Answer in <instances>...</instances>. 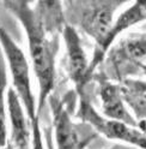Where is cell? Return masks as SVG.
<instances>
[{
  "instance_id": "cell-1",
  "label": "cell",
  "mask_w": 146,
  "mask_h": 149,
  "mask_svg": "<svg viewBox=\"0 0 146 149\" xmlns=\"http://www.w3.org/2000/svg\"><path fill=\"white\" fill-rule=\"evenodd\" d=\"M4 6L23 26L28 40L32 70L39 83L37 114L41 116L43 107L55 87V61L59 51V36L49 37L35 7L25 0H6Z\"/></svg>"
},
{
  "instance_id": "cell-2",
  "label": "cell",
  "mask_w": 146,
  "mask_h": 149,
  "mask_svg": "<svg viewBox=\"0 0 146 149\" xmlns=\"http://www.w3.org/2000/svg\"><path fill=\"white\" fill-rule=\"evenodd\" d=\"M122 4V0H87L66 1L62 7L66 23L92 37L98 46L112 28L115 12Z\"/></svg>"
},
{
  "instance_id": "cell-3",
  "label": "cell",
  "mask_w": 146,
  "mask_h": 149,
  "mask_svg": "<svg viewBox=\"0 0 146 149\" xmlns=\"http://www.w3.org/2000/svg\"><path fill=\"white\" fill-rule=\"evenodd\" d=\"M0 47L10 69L12 88L19 97L29 120L32 122L37 116V102L31 88L29 63L22 48L3 26H0Z\"/></svg>"
},
{
  "instance_id": "cell-4",
  "label": "cell",
  "mask_w": 146,
  "mask_h": 149,
  "mask_svg": "<svg viewBox=\"0 0 146 149\" xmlns=\"http://www.w3.org/2000/svg\"><path fill=\"white\" fill-rule=\"evenodd\" d=\"M48 104L52 113V130L55 149H84L97 137V132L86 123L73 122L65 102L50 95Z\"/></svg>"
},
{
  "instance_id": "cell-5",
  "label": "cell",
  "mask_w": 146,
  "mask_h": 149,
  "mask_svg": "<svg viewBox=\"0 0 146 149\" xmlns=\"http://www.w3.org/2000/svg\"><path fill=\"white\" fill-rule=\"evenodd\" d=\"M79 107L77 117L83 123L89 124L97 134L114 141H120L123 144L134 147L136 149H146V131L117 120H112L99 114L95 109L85 94L79 95Z\"/></svg>"
},
{
  "instance_id": "cell-6",
  "label": "cell",
  "mask_w": 146,
  "mask_h": 149,
  "mask_svg": "<svg viewBox=\"0 0 146 149\" xmlns=\"http://www.w3.org/2000/svg\"><path fill=\"white\" fill-rule=\"evenodd\" d=\"M146 58V33L132 34L117 41L109 49L102 64V71L110 81L121 82L138 69V65Z\"/></svg>"
},
{
  "instance_id": "cell-7",
  "label": "cell",
  "mask_w": 146,
  "mask_h": 149,
  "mask_svg": "<svg viewBox=\"0 0 146 149\" xmlns=\"http://www.w3.org/2000/svg\"><path fill=\"white\" fill-rule=\"evenodd\" d=\"M145 21H146V0H144V1H141V0L135 1L115 18V21L112 28L109 29L108 34L105 35L104 40L98 46H95V51L92 54V58L90 60V66H89L90 79H92V76L99 68V65L103 63L107 53L114 46V42H116L117 37L126 30H128L129 28Z\"/></svg>"
},
{
  "instance_id": "cell-8",
  "label": "cell",
  "mask_w": 146,
  "mask_h": 149,
  "mask_svg": "<svg viewBox=\"0 0 146 149\" xmlns=\"http://www.w3.org/2000/svg\"><path fill=\"white\" fill-rule=\"evenodd\" d=\"M62 39L66 47V72L70 81L74 84L78 95L84 93V88L91 81L89 77L90 60L84 51L78 30L68 24L62 30Z\"/></svg>"
},
{
  "instance_id": "cell-9",
  "label": "cell",
  "mask_w": 146,
  "mask_h": 149,
  "mask_svg": "<svg viewBox=\"0 0 146 149\" xmlns=\"http://www.w3.org/2000/svg\"><path fill=\"white\" fill-rule=\"evenodd\" d=\"M92 78L97 83V95L101 101L102 116L108 119L140 127L125 104L118 83L110 81L103 72H95Z\"/></svg>"
},
{
  "instance_id": "cell-10",
  "label": "cell",
  "mask_w": 146,
  "mask_h": 149,
  "mask_svg": "<svg viewBox=\"0 0 146 149\" xmlns=\"http://www.w3.org/2000/svg\"><path fill=\"white\" fill-rule=\"evenodd\" d=\"M7 113L11 124V135L8 143L16 149H30L31 147V125L28 123V116L22 102L11 87L6 94ZM30 122V120H29Z\"/></svg>"
},
{
  "instance_id": "cell-11",
  "label": "cell",
  "mask_w": 146,
  "mask_h": 149,
  "mask_svg": "<svg viewBox=\"0 0 146 149\" xmlns=\"http://www.w3.org/2000/svg\"><path fill=\"white\" fill-rule=\"evenodd\" d=\"M123 101L141 127L146 122V81L127 77L118 82Z\"/></svg>"
},
{
  "instance_id": "cell-12",
  "label": "cell",
  "mask_w": 146,
  "mask_h": 149,
  "mask_svg": "<svg viewBox=\"0 0 146 149\" xmlns=\"http://www.w3.org/2000/svg\"><path fill=\"white\" fill-rule=\"evenodd\" d=\"M6 60L0 51V149L7 144V125H6V94H7V71Z\"/></svg>"
},
{
  "instance_id": "cell-13",
  "label": "cell",
  "mask_w": 146,
  "mask_h": 149,
  "mask_svg": "<svg viewBox=\"0 0 146 149\" xmlns=\"http://www.w3.org/2000/svg\"><path fill=\"white\" fill-rule=\"evenodd\" d=\"M40 119H41V116L37 114L32 122H30V125H31V147H30V149H45Z\"/></svg>"
},
{
  "instance_id": "cell-14",
  "label": "cell",
  "mask_w": 146,
  "mask_h": 149,
  "mask_svg": "<svg viewBox=\"0 0 146 149\" xmlns=\"http://www.w3.org/2000/svg\"><path fill=\"white\" fill-rule=\"evenodd\" d=\"M42 132H43V139H44V143H45V149H55V143H54L52 127H44V130Z\"/></svg>"
},
{
  "instance_id": "cell-15",
  "label": "cell",
  "mask_w": 146,
  "mask_h": 149,
  "mask_svg": "<svg viewBox=\"0 0 146 149\" xmlns=\"http://www.w3.org/2000/svg\"><path fill=\"white\" fill-rule=\"evenodd\" d=\"M107 149H136V148L127 146V144H115V146H112V147H109Z\"/></svg>"
},
{
  "instance_id": "cell-16",
  "label": "cell",
  "mask_w": 146,
  "mask_h": 149,
  "mask_svg": "<svg viewBox=\"0 0 146 149\" xmlns=\"http://www.w3.org/2000/svg\"><path fill=\"white\" fill-rule=\"evenodd\" d=\"M138 69H139L144 74H146V64H145V63L139 64V65H138Z\"/></svg>"
},
{
  "instance_id": "cell-17",
  "label": "cell",
  "mask_w": 146,
  "mask_h": 149,
  "mask_svg": "<svg viewBox=\"0 0 146 149\" xmlns=\"http://www.w3.org/2000/svg\"><path fill=\"white\" fill-rule=\"evenodd\" d=\"M1 149H16V148H14V147H13L12 144H10V143L7 142V144H6V146H5L4 148H1Z\"/></svg>"
}]
</instances>
